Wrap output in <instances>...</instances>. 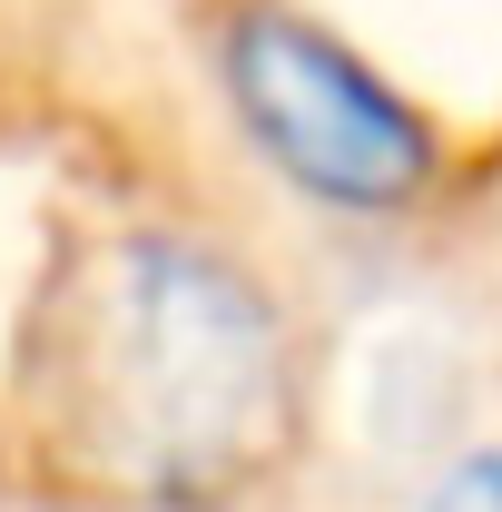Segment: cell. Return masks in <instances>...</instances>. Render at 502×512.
Segmentation results:
<instances>
[{
  "label": "cell",
  "mask_w": 502,
  "mask_h": 512,
  "mask_svg": "<svg viewBox=\"0 0 502 512\" xmlns=\"http://www.w3.org/2000/svg\"><path fill=\"white\" fill-rule=\"evenodd\" d=\"M60 404L128 493L217 503L286 424V345L227 256L188 237H119L69 296Z\"/></svg>",
  "instance_id": "obj_1"
},
{
  "label": "cell",
  "mask_w": 502,
  "mask_h": 512,
  "mask_svg": "<svg viewBox=\"0 0 502 512\" xmlns=\"http://www.w3.org/2000/svg\"><path fill=\"white\" fill-rule=\"evenodd\" d=\"M217 69H227V99L247 138L325 207H404L434 178V128L424 109L384 79L365 50H345L335 30H315L276 0H237L227 10V40H217Z\"/></svg>",
  "instance_id": "obj_2"
},
{
  "label": "cell",
  "mask_w": 502,
  "mask_h": 512,
  "mask_svg": "<svg viewBox=\"0 0 502 512\" xmlns=\"http://www.w3.org/2000/svg\"><path fill=\"white\" fill-rule=\"evenodd\" d=\"M424 512H502V453H463V463L434 483Z\"/></svg>",
  "instance_id": "obj_3"
}]
</instances>
